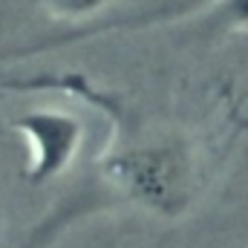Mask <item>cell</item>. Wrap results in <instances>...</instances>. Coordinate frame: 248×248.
Masks as SVG:
<instances>
[{
    "label": "cell",
    "instance_id": "1",
    "mask_svg": "<svg viewBox=\"0 0 248 248\" xmlns=\"http://www.w3.org/2000/svg\"><path fill=\"white\" fill-rule=\"evenodd\" d=\"M116 182L141 205L173 214L190 196V162L176 144H150L122 153L113 162Z\"/></svg>",
    "mask_w": 248,
    "mask_h": 248
},
{
    "label": "cell",
    "instance_id": "2",
    "mask_svg": "<svg viewBox=\"0 0 248 248\" xmlns=\"http://www.w3.org/2000/svg\"><path fill=\"white\" fill-rule=\"evenodd\" d=\"M12 127L26 144V179L32 185H46L66 173L84 141L81 119L55 107L29 110L17 116Z\"/></svg>",
    "mask_w": 248,
    "mask_h": 248
},
{
    "label": "cell",
    "instance_id": "3",
    "mask_svg": "<svg viewBox=\"0 0 248 248\" xmlns=\"http://www.w3.org/2000/svg\"><path fill=\"white\" fill-rule=\"evenodd\" d=\"M44 3L61 20H87L110 6V0H44Z\"/></svg>",
    "mask_w": 248,
    "mask_h": 248
},
{
    "label": "cell",
    "instance_id": "4",
    "mask_svg": "<svg viewBox=\"0 0 248 248\" xmlns=\"http://www.w3.org/2000/svg\"><path fill=\"white\" fill-rule=\"evenodd\" d=\"M214 15H217L219 26L237 29V32L248 29V0H217Z\"/></svg>",
    "mask_w": 248,
    "mask_h": 248
}]
</instances>
